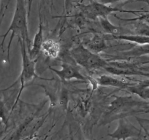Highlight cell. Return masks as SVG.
<instances>
[{
    "mask_svg": "<svg viewBox=\"0 0 149 140\" xmlns=\"http://www.w3.org/2000/svg\"><path fill=\"white\" fill-rule=\"evenodd\" d=\"M28 16L29 13L27 12L26 8L25 0H16L15 4V9L14 11L13 17L12 21L10 23L9 28L7 30L5 34L2 35V44L1 48H2L3 44L5 42V39L8 34L11 32L10 39L9 43L8 45V59H10V50L11 44H12L13 40L14 39L15 36H18L23 40L26 43V48L28 51H29L31 47V41L29 38L28 30Z\"/></svg>",
    "mask_w": 149,
    "mask_h": 140,
    "instance_id": "6da1fadb",
    "label": "cell"
},
{
    "mask_svg": "<svg viewBox=\"0 0 149 140\" xmlns=\"http://www.w3.org/2000/svg\"><path fill=\"white\" fill-rule=\"evenodd\" d=\"M70 55L77 64L81 66L88 71H94L99 69L105 68L109 64L104 58L94 53L86 48L83 44H80L70 51Z\"/></svg>",
    "mask_w": 149,
    "mask_h": 140,
    "instance_id": "7a4b0ae2",
    "label": "cell"
},
{
    "mask_svg": "<svg viewBox=\"0 0 149 140\" xmlns=\"http://www.w3.org/2000/svg\"><path fill=\"white\" fill-rule=\"evenodd\" d=\"M82 8L83 15L91 20L98 19L99 18L108 17L110 15L118 12H130L135 14V11L127 10L118 7H112L110 5H104L100 2L92 0L88 5H84Z\"/></svg>",
    "mask_w": 149,
    "mask_h": 140,
    "instance_id": "3957f363",
    "label": "cell"
},
{
    "mask_svg": "<svg viewBox=\"0 0 149 140\" xmlns=\"http://www.w3.org/2000/svg\"><path fill=\"white\" fill-rule=\"evenodd\" d=\"M20 46H21V56H22V69L18 80L21 82V89H20L18 97L21 95L23 88H24V84L28 81H31L34 78H38L35 72V61L30 58L29 53L27 52V48L25 42L22 39L18 37Z\"/></svg>",
    "mask_w": 149,
    "mask_h": 140,
    "instance_id": "277c9868",
    "label": "cell"
},
{
    "mask_svg": "<svg viewBox=\"0 0 149 140\" xmlns=\"http://www.w3.org/2000/svg\"><path fill=\"white\" fill-rule=\"evenodd\" d=\"M141 130L133 125L126 117L118 119V126L113 132L108 134V137L116 140H127L133 137H139Z\"/></svg>",
    "mask_w": 149,
    "mask_h": 140,
    "instance_id": "5b68a950",
    "label": "cell"
},
{
    "mask_svg": "<svg viewBox=\"0 0 149 140\" xmlns=\"http://www.w3.org/2000/svg\"><path fill=\"white\" fill-rule=\"evenodd\" d=\"M60 66H61V69H56L53 67H50V69L53 71L63 82H67L72 80H81V82H88V78L84 76L80 72L78 69H77L72 64L62 63L60 64Z\"/></svg>",
    "mask_w": 149,
    "mask_h": 140,
    "instance_id": "8992f818",
    "label": "cell"
},
{
    "mask_svg": "<svg viewBox=\"0 0 149 140\" xmlns=\"http://www.w3.org/2000/svg\"><path fill=\"white\" fill-rule=\"evenodd\" d=\"M95 80L97 85L104 87H114L121 89H124V88L127 89L129 87L132 86L131 83L128 81L119 80L109 75H101L96 78Z\"/></svg>",
    "mask_w": 149,
    "mask_h": 140,
    "instance_id": "52a82bcc",
    "label": "cell"
},
{
    "mask_svg": "<svg viewBox=\"0 0 149 140\" xmlns=\"http://www.w3.org/2000/svg\"><path fill=\"white\" fill-rule=\"evenodd\" d=\"M43 42V28H42V22L40 18L39 27H38L37 31L34 35L31 47L29 51H28L29 55L31 59L35 60L37 58V56L40 55Z\"/></svg>",
    "mask_w": 149,
    "mask_h": 140,
    "instance_id": "ba28073f",
    "label": "cell"
},
{
    "mask_svg": "<svg viewBox=\"0 0 149 140\" xmlns=\"http://www.w3.org/2000/svg\"><path fill=\"white\" fill-rule=\"evenodd\" d=\"M84 45L91 52L97 54L104 51L107 48L105 40L100 34H94L90 39L87 40Z\"/></svg>",
    "mask_w": 149,
    "mask_h": 140,
    "instance_id": "9c48e42d",
    "label": "cell"
},
{
    "mask_svg": "<svg viewBox=\"0 0 149 140\" xmlns=\"http://www.w3.org/2000/svg\"><path fill=\"white\" fill-rule=\"evenodd\" d=\"M60 51L61 48L58 42L51 39L44 40L41 48V52L50 58H56L59 55Z\"/></svg>",
    "mask_w": 149,
    "mask_h": 140,
    "instance_id": "30bf717a",
    "label": "cell"
},
{
    "mask_svg": "<svg viewBox=\"0 0 149 140\" xmlns=\"http://www.w3.org/2000/svg\"><path fill=\"white\" fill-rule=\"evenodd\" d=\"M98 21L100 22V26L103 31L110 36L113 35H119V34H123V28L120 26L114 25L112 24L108 19V17H104V18H99Z\"/></svg>",
    "mask_w": 149,
    "mask_h": 140,
    "instance_id": "8fae6325",
    "label": "cell"
},
{
    "mask_svg": "<svg viewBox=\"0 0 149 140\" xmlns=\"http://www.w3.org/2000/svg\"><path fill=\"white\" fill-rule=\"evenodd\" d=\"M113 38L118 40L128 41V42H134L138 45H145L149 44V37L139 35V34H119V35H113Z\"/></svg>",
    "mask_w": 149,
    "mask_h": 140,
    "instance_id": "7c38bea8",
    "label": "cell"
},
{
    "mask_svg": "<svg viewBox=\"0 0 149 140\" xmlns=\"http://www.w3.org/2000/svg\"><path fill=\"white\" fill-rule=\"evenodd\" d=\"M133 31H134V34L149 37V25L138 21L134 25Z\"/></svg>",
    "mask_w": 149,
    "mask_h": 140,
    "instance_id": "4fadbf2b",
    "label": "cell"
},
{
    "mask_svg": "<svg viewBox=\"0 0 149 140\" xmlns=\"http://www.w3.org/2000/svg\"><path fill=\"white\" fill-rule=\"evenodd\" d=\"M72 2L73 0H64V12L67 15H69V12H70Z\"/></svg>",
    "mask_w": 149,
    "mask_h": 140,
    "instance_id": "5bb4252c",
    "label": "cell"
},
{
    "mask_svg": "<svg viewBox=\"0 0 149 140\" xmlns=\"http://www.w3.org/2000/svg\"><path fill=\"white\" fill-rule=\"evenodd\" d=\"M97 2H100L104 5H112V4L117 3L119 2H123V1H127V0H94Z\"/></svg>",
    "mask_w": 149,
    "mask_h": 140,
    "instance_id": "9a60e30c",
    "label": "cell"
},
{
    "mask_svg": "<svg viewBox=\"0 0 149 140\" xmlns=\"http://www.w3.org/2000/svg\"><path fill=\"white\" fill-rule=\"evenodd\" d=\"M139 120H140L141 121H143V122L146 123H148L149 124V120H147V119H142V118H138ZM145 131H146V137H147V139L149 140V129H148V128H144Z\"/></svg>",
    "mask_w": 149,
    "mask_h": 140,
    "instance_id": "2e32d148",
    "label": "cell"
}]
</instances>
